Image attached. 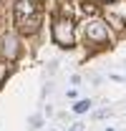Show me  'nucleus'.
Masks as SVG:
<instances>
[{
  "mask_svg": "<svg viewBox=\"0 0 126 131\" xmlns=\"http://www.w3.org/2000/svg\"><path fill=\"white\" fill-rule=\"evenodd\" d=\"M18 30L23 33V35H33V33H38V30H40V13L28 15V18H20V20H18Z\"/></svg>",
  "mask_w": 126,
  "mask_h": 131,
  "instance_id": "3",
  "label": "nucleus"
},
{
  "mask_svg": "<svg viewBox=\"0 0 126 131\" xmlns=\"http://www.w3.org/2000/svg\"><path fill=\"white\" fill-rule=\"evenodd\" d=\"M83 35H86V48H109L111 43V30H109V23L101 20V18H91L86 20L83 25Z\"/></svg>",
  "mask_w": 126,
  "mask_h": 131,
  "instance_id": "1",
  "label": "nucleus"
},
{
  "mask_svg": "<svg viewBox=\"0 0 126 131\" xmlns=\"http://www.w3.org/2000/svg\"><path fill=\"white\" fill-rule=\"evenodd\" d=\"M3 53H5V58H8L10 63L20 56V43H18V35H13V33H10V35H5V38H3Z\"/></svg>",
  "mask_w": 126,
  "mask_h": 131,
  "instance_id": "4",
  "label": "nucleus"
},
{
  "mask_svg": "<svg viewBox=\"0 0 126 131\" xmlns=\"http://www.w3.org/2000/svg\"><path fill=\"white\" fill-rule=\"evenodd\" d=\"M103 20H106V23H109L116 33H124V30H126V20H124L121 15H116V13H106V18H103Z\"/></svg>",
  "mask_w": 126,
  "mask_h": 131,
  "instance_id": "6",
  "label": "nucleus"
},
{
  "mask_svg": "<svg viewBox=\"0 0 126 131\" xmlns=\"http://www.w3.org/2000/svg\"><path fill=\"white\" fill-rule=\"evenodd\" d=\"M81 10H83L86 15H93V13H96V5H93V0H83V3H81Z\"/></svg>",
  "mask_w": 126,
  "mask_h": 131,
  "instance_id": "9",
  "label": "nucleus"
},
{
  "mask_svg": "<svg viewBox=\"0 0 126 131\" xmlns=\"http://www.w3.org/2000/svg\"><path fill=\"white\" fill-rule=\"evenodd\" d=\"M103 131H113V129H103Z\"/></svg>",
  "mask_w": 126,
  "mask_h": 131,
  "instance_id": "15",
  "label": "nucleus"
},
{
  "mask_svg": "<svg viewBox=\"0 0 126 131\" xmlns=\"http://www.w3.org/2000/svg\"><path fill=\"white\" fill-rule=\"evenodd\" d=\"M71 131H83V124H73V126H71Z\"/></svg>",
  "mask_w": 126,
  "mask_h": 131,
  "instance_id": "13",
  "label": "nucleus"
},
{
  "mask_svg": "<svg viewBox=\"0 0 126 131\" xmlns=\"http://www.w3.org/2000/svg\"><path fill=\"white\" fill-rule=\"evenodd\" d=\"M56 71H58V61H50L48 68H46V73H56Z\"/></svg>",
  "mask_w": 126,
  "mask_h": 131,
  "instance_id": "11",
  "label": "nucleus"
},
{
  "mask_svg": "<svg viewBox=\"0 0 126 131\" xmlns=\"http://www.w3.org/2000/svg\"><path fill=\"white\" fill-rule=\"evenodd\" d=\"M28 124H30V131H38V129H40V124H43V118L35 114V116H30V118H28Z\"/></svg>",
  "mask_w": 126,
  "mask_h": 131,
  "instance_id": "10",
  "label": "nucleus"
},
{
  "mask_svg": "<svg viewBox=\"0 0 126 131\" xmlns=\"http://www.w3.org/2000/svg\"><path fill=\"white\" fill-rule=\"evenodd\" d=\"M98 3H113V0H98Z\"/></svg>",
  "mask_w": 126,
  "mask_h": 131,
  "instance_id": "14",
  "label": "nucleus"
},
{
  "mask_svg": "<svg viewBox=\"0 0 126 131\" xmlns=\"http://www.w3.org/2000/svg\"><path fill=\"white\" fill-rule=\"evenodd\" d=\"M53 43L61 50H71L76 46V30H73V20L71 18H56L53 20Z\"/></svg>",
  "mask_w": 126,
  "mask_h": 131,
  "instance_id": "2",
  "label": "nucleus"
},
{
  "mask_svg": "<svg viewBox=\"0 0 126 131\" xmlns=\"http://www.w3.org/2000/svg\"><path fill=\"white\" fill-rule=\"evenodd\" d=\"M71 83H73V86H78V83H81V76H78V73H73V76H71Z\"/></svg>",
  "mask_w": 126,
  "mask_h": 131,
  "instance_id": "12",
  "label": "nucleus"
},
{
  "mask_svg": "<svg viewBox=\"0 0 126 131\" xmlns=\"http://www.w3.org/2000/svg\"><path fill=\"white\" fill-rule=\"evenodd\" d=\"M13 13H15V20H20V18L35 15V13H38V5H35L33 0H15V5H13Z\"/></svg>",
  "mask_w": 126,
  "mask_h": 131,
  "instance_id": "5",
  "label": "nucleus"
},
{
  "mask_svg": "<svg viewBox=\"0 0 126 131\" xmlns=\"http://www.w3.org/2000/svg\"><path fill=\"white\" fill-rule=\"evenodd\" d=\"M91 106H93V103H91L88 98H83V101H78V103L73 106V111H76V114H86V111H88Z\"/></svg>",
  "mask_w": 126,
  "mask_h": 131,
  "instance_id": "8",
  "label": "nucleus"
},
{
  "mask_svg": "<svg viewBox=\"0 0 126 131\" xmlns=\"http://www.w3.org/2000/svg\"><path fill=\"white\" fill-rule=\"evenodd\" d=\"M13 73V63L10 61H0V86L5 83V78Z\"/></svg>",
  "mask_w": 126,
  "mask_h": 131,
  "instance_id": "7",
  "label": "nucleus"
}]
</instances>
